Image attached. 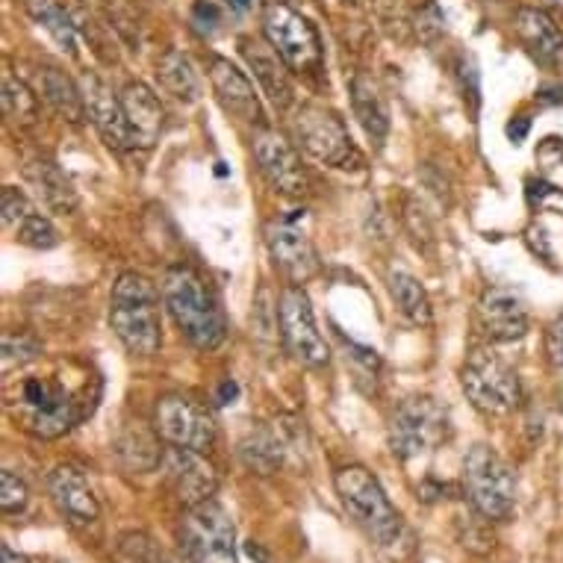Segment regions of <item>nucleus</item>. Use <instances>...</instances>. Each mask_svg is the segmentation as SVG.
Returning a JSON list of instances; mask_svg holds the SVG:
<instances>
[{"label": "nucleus", "instance_id": "1", "mask_svg": "<svg viewBox=\"0 0 563 563\" xmlns=\"http://www.w3.org/2000/svg\"><path fill=\"white\" fill-rule=\"evenodd\" d=\"M7 375V410L27 434L56 440L84 422L98 405L101 384L89 366L56 361L47 369H21Z\"/></svg>", "mask_w": 563, "mask_h": 563}, {"label": "nucleus", "instance_id": "2", "mask_svg": "<svg viewBox=\"0 0 563 563\" xmlns=\"http://www.w3.org/2000/svg\"><path fill=\"white\" fill-rule=\"evenodd\" d=\"M163 307L177 324V331L192 342L195 349L213 351L224 342V313L219 298L207 287L192 266H172L159 284Z\"/></svg>", "mask_w": 563, "mask_h": 563}, {"label": "nucleus", "instance_id": "3", "mask_svg": "<svg viewBox=\"0 0 563 563\" xmlns=\"http://www.w3.org/2000/svg\"><path fill=\"white\" fill-rule=\"evenodd\" d=\"M342 508L366 534L387 552L396 554L407 543V528L396 505L366 466H342L333 478Z\"/></svg>", "mask_w": 563, "mask_h": 563}, {"label": "nucleus", "instance_id": "4", "mask_svg": "<svg viewBox=\"0 0 563 563\" xmlns=\"http://www.w3.org/2000/svg\"><path fill=\"white\" fill-rule=\"evenodd\" d=\"M110 324L133 357H154L163 345L157 287L145 275L124 272L110 298Z\"/></svg>", "mask_w": 563, "mask_h": 563}, {"label": "nucleus", "instance_id": "5", "mask_svg": "<svg viewBox=\"0 0 563 563\" xmlns=\"http://www.w3.org/2000/svg\"><path fill=\"white\" fill-rule=\"evenodd\" d=\"M463 496L487 522H505L517 508V472L489 445H472L463 457Z\"/></svg>", "mask_w": 563, "mask_h": 563}, {"label": "nucleus", "instance_id": "6", "mask_svg": "<svg viewBox=\"0 0 563 563\" xmlns=\"http://www.w3.org/2000/svg\"><path fill=\"white\" fill-rule=\"evenodd\" d=\"M452 419L437 398L413 396L401 401L389 422V449L401 461H413L449 443Z\"/></svg>", "mask_w": 563, "mask_h": 563}, {"label": "nucleus", "instance_id": "7", "mask_svg": "<svg viewBox=\"0 0 563 563\" xmlns=\"http://www.w3.org/2000/svg\"><path fill=\"white\" fill-rule=\"evenodd\" d=\"M461 384L475 410L487 416L514 413L522 405V384L493 349H472L463 363Z\"/></svg>", "mask_w": 563, "mask_h": 563}, {"label": "nucleus", "instance_id": "8", "mask_svg": "<svg viewBox=\"0 0 563 563\" xmlns=\"http://www.w3.org/2000/svg\"><path fill=\"white\" fill-rule=\"evenodd\" d=\"M263 33L289 71H313L322 65V42L310 21L287 0H268L263 10Z\"/></svg>", "mask_w": 563, "mask_h": 563}, {"label": "nucleus", "instance_id": "9", "mask_svg": "<svg viewBox=\"0 0 563 563\" xmlns=\"http://www.w3.org/2000/svg\"><path fill=\"white\" fill-rule=\"evenodd\" d=\"M180 549L186 563H240L231 514L213 499L198 508H186L180 522Z\"/></svg>", "mask_w": 563, "mask_h": 563}, {"label": "nucleus", "instance_id": "10", "mask_svg": "<svg viewBox=\"0 0 563 563\" xmlns=\"http://www.w3.org/2000/svg\"><path fill=\"white\" fill-rule=\"evenodd\" d=\"M298 145L324 166L354 168L361 166V151L354 148L345 121L324 107H301L292 119Z\"/></svg>", "mask_w": 563, "mask_h": 563}, {"label": "nucleus", "instance_id": "11", "mask_svg": "<svg viewBox=\"0 0 563 563\" xmlns=\"http://www.w3.org/2000/svg\"><path fill=\"white\" fill-rule=\"evenodd\" d=\"M277 324H280V336H284V345L296 357L301 366H310V369H322L331 361V349L328 342L319 333V324H316L313 305L301 287H287L280 292V301H277Z\"/></svg>", "mask_w": 563, "mask_h": 563}, {"label": "nucleus", "instance_id": "12", "mask_svg": "<svg viewBox=\"0 0 563 563\" xmlns=\"http://www.w3.org/2000/svg\"><path fill=\"white\" fill-rule=\"evenodd\" d=\"M154 431L168 445L210 452L216 443V419L203 405L189 396H163L154 410Z\"/></svg>", "mask_w": 563, "mask_h": 563}, {"label": "nucleus", "instance_id": "13", "mask_svg": "<svg viewBox=\"0 0 563 563\" xmlns=\"http://www.w3.org/2000/svg\"><path fill=\"white\" fill-rule=\"evenodd\" d=\"M263 236H266L272 263L292 287H301L319 272V254L313 249V240L298 224V216H277L266 224Z\"/></svg>", "mask_w": 563, "mask_h": 563}, {"label": "nucleus", "instance_id": "14", "mask_svg": "<svg viewBox=\"0 0 563 563\" xmlns=\"http://www.w3.org/2000/svg\"><path fill=\"white\" fill-rule=\"evenodd\" d=\"M254 157L268 184L287 198H305L310 192V175L301 166L298 148L277 130L260 128L254 136Z\"/></svg>", "mask_w": 563, "mask_h": 563}, {"label": "nucleus", "instance_id": "15", "mask_svg": "<svg viewBox=\"0 0 563 563\" xmlns=\"http://www.w3.org/2000/svg\"><path fill=\"white\" fill-rule=\"evenodd\" d=\"M301 434L305 428L292 422V419H280L272 426H251L240 440V461L257 475H275L289 454L301 452Z\"/></svg>", "mask_w": 563, "mask_h": 563}, {"label": "nucleus", "instance_id": "16", "mask_svg": "<svg viewBox=\"0 0 563 563\" xmlns=\"http://www.w3.org/2000/svg\"><path fill=\"white\" fill-rule=\"evenodd\" d=\"M163 472H166L168 487L184 508H198L203 501L213 499L219 489V475H216L213 463L203 457V452L168 445L163 454Z\"/></svg>", "mask_w": 563, "mask_h": 563}, {"label": "nucleus", "instance_id": "17", "mask_svg": "<svg viewBox=\"0 0 563 563\" xmlns=\"http://www.w3.org/2000/svg\"><path fill=\"white\" fill-rule=\"evenodd\" d=\"M80 92H84L86 115L92 119L98 136L112 151L136 148V136H133V128H130L128 112L121 107V98L110 92V86L103 84L98 75H92V71H86L80 77Z\"/></svg>", "mask_w": 563, "mask_h": 563}, {"label": "nucleus", "instance_id": "18", "mask_svg": "<svg viewBox=\"0 0 563 563\" xmlns=\"http://www.w3.org/2000/svg\"><path fill=\"white\" fill-rule=\"evenodd\" d=\"M47 489H51V501L59 510V517L75 528H89L101 517V505L95 489L89 487L84 470H77L71 463H59L51 478H47Z\"/></svg>", "mask_w": 563, "mask_h": 563}, {"label": "nucleus", "instance_id": "19", "mask_svg": "<svg viewBox=\"0 0 563 563\" xmlns=\"http://www.w3.org/2000/svg\"><path fill=\"white\" fill-rule=\"evenodd\" d=\"M475 324L489 342H514L528 333V310L514 289L489 287L475 307Z\"/></svg>", "mask_w": 563, "mask_h": 563}, {"label": "nucleus", "instance_id": "20", "mask_svg": "<svg viewBox=\"0 0 563 563\" xmlns=\"http://www.w3.org/2000/svg\"><path fill=\"white\" fill-rule=\"evenodd\" d=\"M0 216H3V231L10 233L12 240L27 245V249L47 251L59 245V233L54 222L36 210V203L30 201L27 195L15 189V186H3L0 192Z\"/></svg>", "mask_w": 563, "mask_h": 563}, {"label": "nucleus", "instance_id": "21", "mask_svg": "<svg viewBox=\"0 0 563 563\" xmlns=\"http://www.w3.org/2000/svg\"><path fill=\"white\" fill-rule=\"evenodd\" d=\"M210 84H213V92L224 112H231L233 119L245 121V124H263V107H260L257 92L245 71H240L231 59H224V56L210 59Z\"/></svg>", "mask_w": 563, "mask_h": 563}, {"label": "nucleus", "instance_id": "22", "mask_svg": "<svg viewBox=\"0 0 563 563\" xmlns=\"http://www.w3.org/2000/svg\"><path fill=\"white\" fill-rule=\"evenodd\" d=\"M240 45L245 63L251 65V71L257 77L260 89L272 98L277 110H287L292 103V86H289V77L284 71L287 65L275 54V47L263 45L260 38H242Z\"/></svg>", "mask_w": 563, "mask_h": 563}, {"label": "nucleus", "instance_id": "23", "mask_svg": "<svg viewBox=\"0 0 563 563\" xmlns=\"http://www.w3.org/2000/svg\"><path fill=\"white\" fill-rule=\"evenodd\" d=\"M24 180L36 189L38 201L45 203L51 213L68 216L75 213L77 192L75 184L65 177V172L47 157H30L24 163Z\"/></svg>", "mask_w": 563, "mask_h": 563}, {"label": "nucleus", "instance_id": "24", "mask_svg": "<svg viewBox=\"0 0 563 563\" xmlns=\"http://www.w3.org/2000/svg\"><path fill=\"white\" fill-rule=\"evenodd\" d=\"M121 107L128 112L130 128L136 136V145L151 148L166 128V110L154 92L145 84H128L121 89Z\"/></svg>", "mask_w": 563, "mask_h": 563}, {"label": "nucleus", "instance_id": "25", "mask_svg": "<svg viewBox=\"0 0 563 563\" xmlns=\"http://www.w3.org/2000/svg\"><path fill=\"white\" fill-rule=\"evenodd\" d=\"M514 27H517L519 42L528 47V54L534 56L537 63L549 68L563 65V33L543 10H519Z\"/></svg>", "mask_w": 563, "mask_h": 563}, {"label": "nucleus", "instance_id": "26", "mask_svg": "<svg viewBox=\"0 0 563 563\" xmlns=\"http://www.w3.org/2000/svg\"><path fill=\"white\" fill-rule=\"evenodd\" d=\"M351 107H354V115L361 121V128L366 130V136L375 145H384V139L389 133V112L384 98H380L378 86L372 84L366 75H357L351 80Z\"/></svg>", "mask_w": 563, "mask_h": 563}, {"label": "nucleus", "instance_id": "27", "mask_svg": "<svg viewBox=\"0 0 563 563\" xmlns=\"http://www.w3.org/2000/svg\"><path fill=\"white\" fill-rule=\"evenodd\" d=\"M38 95H42V101H45L56 115H63L65 121L80 124V121L86 119L84 92H80L59 68H42V75H38Z\"/></svg>", "mask_w": 563, "mask_h": 563}, {"label": "nucleus", "instance_id": "28", "mask_svg": "<svg viewBox=\"0 0 563 563\" xmlns=\"http://www.w3.org/2000/svg\"><path fill=\"white\" fill-rule=\"evenodd\" d=\"M526 245L545 266L563 272V213L558 210L537 213L526 228Z\"/></svg>", "mask_w": 563, "mask_h": 563}, {"label": "nucleus", "instance_id": "29", "mask_svg": "<svg viewBox=\"0 0 563 563\" xmlns=\"http://www.w3.org/2000/svg\"><path fill=\"white\" fill-rule=\"evenodd\" d=\"M389 296L396 301L407 322L419 324V328H431L434 322V310H431V298H428L426 287L407 272H393L389 275Z\"/></svg>", "mask_w": 563, "mask_h": 563}, {"label": "nucleus", "instance_id": "30", "mask_svg": "<svg viewBox=\"0 0 563 563\" xmlns=\"http://www.w3.org/2000/svg\"><path fill=\"white\" fill-rule=\"evenodd\" d=\"M157 77L163 89L168 95H175L177 101L195 103L198 95H201V80L195 75L189 56L180 54V51H166L163 54V59L157 63Z\"/></svg>", "mask_w": 563, "mask_h": 563}, {"label": "nucleus", "instance_id": "31", "mask_svg": "<svg viewBox=\"0 0 563 563\" xmlns=\"http://www.w3.org/2000/svg\"><path fill=\"white\" fill-rule=\"evenodd\" d=\"M30 19L36 21L38 27L45 30L47 36L54 38V45L63 54H75L77 51V30L71 15L56 3V0H27Z\"/></svg>", "mask_w": 563, "mask_h": 563}, {"label": "nucleus", "instance_id": "32", "mask_svg": "<svg viewBox=\"0 0 563 563\" xmlns=\"http://www.w3.org/2000/svg\"><path fill=\"white\" fill-rule=\"evenodd\" d=\"M3 112H7V121L19 130L36 128L38 95L12 71H3Z\"/></svg>", "mask_w": 563, "mask_h": 563}, {"label": "nucleus", "instance_id": "33", "mask_svg": "<svg viewBox=\"0 0 563 563\" xmlns=\"http://www.w3.org/2000/svg\"><path fill=\"white\" fill-rule=\"evenodd\" d=\"M38 357H42V345H38L36 336H30L24 331L3 333V378L27 369Z\"/></svg>", "mask_w": 563, "mask_h": 563}, {"label": "nucleus", "instance_id": "34", "mask_svg": "<svg viewBox=\"0 0 563 563\" xmlns=\"http://www.w3.org/2000/svg\"><path fill=\"white\" fill-rule=\"evenodd\" d=\"M537 175L549 192H563V139H543L534 151Z\"/></svg>", "mask_w": 563, "mask_h": 563}, {"label": "nucleus", "instance_id": "35", "mask_svg": "<svg viewBox=\"0 0 563 563\" xmlns=\"http://www.w3.org/2000/svg\"><path fill=\"white\" fill-rule=\"evenodd\" d=\"M27 501L30 489L27 484H24V478H19L15 472L3 470V475H0V508H3V514H7V517L21 514V510L27 508Z\"/></svg>", "mask_w": 563, "mask_h": 563}, {"label": "nucleus", "instance_id": "36", "mask_svg": "<svg viewBox=\"0 0 563 563\" xmlns=\"http://www.w3.org/2000/svg\"><path fill=\"white\" fill-rule=\"evenodd\" d=\"M545 357L554 369H563V313H558L545 328Z\"/></svg>", "mask_w": 563, "mask_h": 563}, {"label": "nucleus", "instance_id": "37", "mask_svg": "<svg viewBox=\"0 0 563 563\" xmlns=\"http://www.w3.org/2000/svg\"><path fill=\"white\" fill-rule=\"evenodd\" d=\"M219 21H222V10H219V3L216 0H198L192 10V24L198 33H213L219 27Z\"/></svg>", "mask_w": 563, "mask_h": 563}, {"label": "nucleus", "instance_id": "38", "mask_svg": "<svg viewBox=\"0 0 563 563\" xmlns=\"http://www.w3.org/2000/svg\"><path fill=\"white\" fill-rule=\"evenodd\" d=\"M528 124H531V121L526 119V115H517V119L510 121L508 124V136L514 139V142H522V139H526V133H528Z\"/></svg>", "mask_w": 563, "mask_h": 563}, {"label": "nucleus", "instance_id": "39", "mask_svg": "<svg viewBox=\"0 0 563 563\" xmlns=\"http://www.w3.org/2000/svg\"><path fill=\"white\" fill-rule=\"evenodd\" d=\"M0 563H33L27 558V554H21V552H15V549H12V545H0Z\"/></svg>", "mask_w": 563, "mask_h": 563}, {"label": "nucleus", "instance_id": "40", "mask_svg": "<svg viewBox=\"0 0 563 563\" xmlns=\"http://www.w3.org/2000/svg\"><path fill=\"white\" fill-rule=\"evenodd\" d=\"M231 7L236 12H249L254 7V0H231Z\"/></svg>", "mask_w": 563, "mask_h": 563}, {"label": "nucleus", "instance_id": "41", "mask_svg": "<svg viewBox=\"0 0 563 563\" xmlns=\"http://www.w3.org/2000/svg\"><path fill=\"white\" fill-rule=\"evenodd\" d=\"M558 410H563V384L561 389H558Z\"/></svg>", "mask_w": 563, "mask_h": 563}]
</instances>
